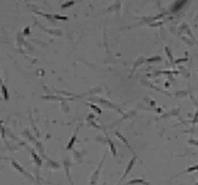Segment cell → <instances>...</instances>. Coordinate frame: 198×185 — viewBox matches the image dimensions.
I'll use <instances>...</instances> for the list:
<instances>
[{"label": "cell", "instance_id": "6da1fadb", "mask_svg": "<svg viewBox=\"0 0 198 185\" xmlns=\"http://www.w3.org/2000/svg\"><path fill=\"white\" fill-rule=\"evenodd\" d=\"M11 164H12V167H14V168L16 169V170H19L20 173H23L24 175H25V176H27V178H31V175H28L27 172H26V170H25V169H24L23 167H20V164H19L17 162H15L14 159H11Z\"/></svg>", "mask_w": 198, "mask_h": 185}, {"label": "cell", "instance_id": "7a4b0ae2", "mask_svg": "<svg viewBox=\"0 0 198 185\" xmlns=\"http://www.w3.org/2000/svg\"><path fill=\"white\" fill-rule=\"evenodd\" d=\"M0 84H1V91H3V96L5 100H9V91H8V88L5 86V84L3 83V80L0 78Z\"/></svg>", "mask_w": 198, "mask_h": 185}, {"label": "cell", "instance_id": "3957f363", "mask_svg": "<svg viewBox=\"0 0 198 185\" xmlns=\"http://www.w3.org/2000/svg\"><path fill=\"white\" fill-rule=\"evenodd\" d=\"M31 154H32V159H34V162L36 163V165H37V167H41L42 162H41V159H40L39 156L35 153V151H32V149H31Z\"/></svg>", "mask_w": 198, "mask_h": 185}, {"label": "cell", "instance_id": "277c9868", "mask_svg": "<svg viewBox=\"0 0 198 185\" xmlns=\"http://www.w3.org/2000/svg\"><path fill=\"white\" fill-rule=\"evenodd\" d=\"M74 4V1L72 0V1H67V3H64V4H62V6H61V9H67V7H69V6H72Z\"/></svg>", "mask_w": 198, "mask_h": 185}, {"label": "cell", "instance_id": "5b68a950", "mask_svg": "<svg viewBox=\"0 0 198 185\" xmlns=\"http://www.w3.org/2000/svg\"><path fill=\"white\" fill-rule=\"evenodd\" d=\"M53 17L57 19V20H67V17L66 16H60V15H53Z\"/></svg>", "mask_w": 198, "mask_h": 185}, {"label": "cell", "instance_id": "8992f818", "mask_svg": "<svg viewBox=\"0 0 198 185\" xmlns=\"http://www.w3.org/2000/svg\"><path fill=\"white\" fill-rule=\"evenodd\" d=\"M30 34V27H25V30H24V35H25V36H27V35Z\"/></svg>", "mask_w": 198, "mask_h": 185}, {"label": "cell", "instance_id": "52a82bcc", "mask_svg": "<svg viewBox=\"0 0 198 185\" xmlns=\"http://www.w3.org/2000/svg\"><path fill=\"white\" fill-rule=\"evenodd\" d=\"M1 125H3V120H0V126H1Z\"/></svg>", "mask_w": 198, "mask_h": 185}, {"label": "cell", "instance_id": "ba28073f", "mask_svg": "<svg viewBox=\"0 0 198 185\" xmlns=\"http://www.w3.org/2000/svg\"><path fill=\"white\" fill-rule=\"evenodd\" d=\"M0 159H4V158H3V157H0Z\"/></svg>", "mask_w": 198, "mask_h": 185}]
</instances>
